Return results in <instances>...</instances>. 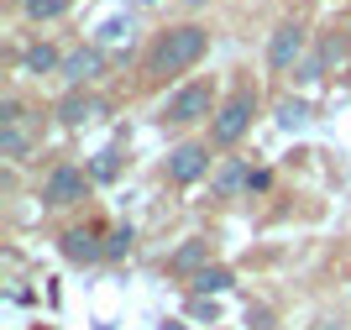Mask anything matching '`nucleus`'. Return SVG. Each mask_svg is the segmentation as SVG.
Returning a JSON list of instances; mask_svg holds the SVG:
<instances>
[{"label":"nucleus","mask_w":351,"mask_h":330,"mask_svg":"<svg viewBox=\"0 0 351 330\" xmlns=\"http://www.w3.org/2000/svg\"><path fill=\"white\" fill-rule=\"evenodd\" d=\"M210 53V32L205 27H168L158 43L147 47V79H162V73H184L194 69L199 58Z\"/></svg>","instance_id":"f257e3e1"},{"label":"nucleus","mask_w":351,"mask_h":330,"mask_svg":"<svg viewBox=\"0 0 351 330\" xmlns=\"http://www.w3.org/2000/svg\"><path fill=\"white\" fill-rule=\"evenodd\" d=\"M252 115H257V89L252 84H236L231 100L215 110V121H210V147H236L241 137H247Z\"/></svg>","instance_id":"f03ea898"},{"label":"nucleus","mask_w":351,"mask_h":330,"mask_svg":"<svg viewBox=\"0 0 351 330\" xmlns=\"http://www.w3.org/2000/svg\"><path fill=\"white\" fill-rule=\"evenodd\" d=\"M205 115H215V89L205 84V79H194V84H184L178 95H168V105H162V126H194V121H205Z\"/></svg>","instance_id":"7ed1b4c3"},{"label":"nucleus","mask_w":351,"mask_h":330,"mask_svg":"<svg viewBox=\"0 0 351 330\" xmlns=\"http://www.w3.org/2000/svg\"><path fill=\"white\" fill-rule=\"evenodd\" d=\"M84 189H89L84 168H73V163H58V168L47 173V184H43V204H47V210L79 204V200H84Z\"/></svg>","instance_id":"20e7f679"},{"label":"nucleus","mask_w":351,"mask_h":330,"mask_svg":"<svg viewBox=\"0 0 351 330\" xmlns=\"http://www.w3.org/2000/svg\"><path fill=\"white\" fill-rule=\"evenodd\" d=\"M299 58H304V27L299 21H278L273 37H267V63L278 73H289V69H299Z\"/></svg>","instance_id":"39448f33"},{"label":"nucleus","mask_w":351,"mask_h":330,"mask_svg":"<svg viewBox=\"0 0 351 330\" xmlns=\"http://www.w3.org/2000/svg\"><path fill=\"white\" fill-rule=\"evenodd\" d=\"M210 173V142H178L168 152V178L173 184H199Z\"/></svg>","instance_id":"423d86ee"},{"label":"nucleus","mask_w":351,"mask_h":330,"mask_svg":"<svg viewBox=\"0 0 351 330\" xmlns=\"http://www.w3.org/2000/svg\"><path fill=\"white\" fill-rule=\"evenodd\" d=\"M0 152H5V158H27V152H32V131H27V110H21V100L0 105Z\"/></svg>","instance_id":"0eeeda50"},{"label":"nucleus","mask_w":351,"mask_h":330,"mask_svg":"<svg viewBox=\"0 0 351 330\" xmlns=\"http://www.w3.org/2000/svg\"><path fill=\"white\" fill-rule=\"evenodd\" d=\"M105 73V53L100 47H73V53H63V69H58V79L69 89H84V84H95Z\"/></svg>","instance_id":"6e6552de"},{"label":"nucleus","mask_w":351,"mask_h":330,"mask_svg":"<svg viewBox=\"0 0 351 330\" xmlns=\"http://www.w3.org/2000/svg\"><path fill=\"white\" fill-rule=\"evenodd\" d=\"M105 115V100L100 95H89V89H69L58 100V121L63 126H89V121H100Z\"/></svg>","instance_id":"1a4fd4ad"},{"label":"nucleus","mask_w":351,"mask_h":330,"mask_svg":"<svg viewBox=\"0 0 351 330\" xmlns=\"http://www.w3.org/2000/svg\"><path fill=\"white\" fill-rule=\"evenodd\" d=\"M63 257H69V262H100L105 257V241L95 236V231L73 226V231H63Z\"/></svg>","instance_id":"9d476101"},{"label":"nucleus","mask_w":351,"mask_h":330,"mask_svg":"<svg viewBox=\"0 0 351 330\" xmlns=\"http://www.w3.org/2000/svg\"><path fill=\"white\" fill-rule=\"evenodd\" d=\"M231 283H236V273H231V268H199V273L189 278L194 299H210V294H226Z\"/></svg>","instance_id":"9b49d317"},{"label":"nucleus","mask_w":351,"mask_h":330,"mask_svg":"<svg viewBox=\"0 0 351 330\" xmlns=\"http://www.w3.org/2000/svg\"><path fill=\"white\" fill-rule=\"evenodd\" d=\"M21 69H27V73H58V69H63V58H58V47L32 43L27 53H21Z\"/></svg>","instance_id":"f8f14e48"},{"label":"nucleus","mask_w":351,"mask_h":330,"mask_svg":"<svg viewBox=\"0 0 351 330\" xmlns=\"http://www.w3.org/2000/svg\"><path fill=\"white\" fill-rule=\"evenodd\" d=\"M241 184H252V168H247L241 158H236V163H226V168L215 173V194H220V200H231V194H236Z\"/></svg>","instance_id":"ddd939ff"},{"label":"nucleus","mask_w":351,"mask_h":330,"mask_svg":"<svg viewBox=\"0 0 351 330\" xmlns=\"http://www.w3.org/2000/svg\"><path fill=\"white\" fill-rule=\"evenodd\" d=\"M116 173H121V147H105L100 158L89 163V178H95V184H110Z\"/></svg>","instance_id":"4468645a"},{"label":"nucleus","mask_w":351,"mask_h":330,"mask_svg":"<svg viewBox=\"0 0 351 330\" xmlns=\"http://www.w3.org/2000/svg\"><path fill=\"white\" fill-rule=\"evenodd\" d=\"M199 262H205V241H189V246H178L173 257H168V268H173V273H189Z\"/></svg>","instance_id":"2eb2a0df"},{"label":"nucleus","mask_w":351,"mask_h":330,"mask_svg":"<svg viewBox=\"0 0 351 330\" xmlns=\"http://www.w3.org/2000/svg\"><path fill=\"white\" fill-rule=\"evenodd\" d=\"M132 37V16H110L100 27V37H95V47H105V43H126Z\"/></svg>","instance_id":"dca6fc26"},{"label":"nucleus","mask_w":351,"mask_h":330,"mask_svg":"<svg viewBox=\"0 0 351 330\" xmlns=\"http://www.w3.org/2000/svg\"><path fill=\"white\" fill-rule=\"evenodd\" d=\"M304 121H309V105H304V100H283V105H278V126L293 131V126H304Z\"/></svg>","instance_id":"f3484780"},{"label":"nucleus","mask_w":351,"mask_h":330,"mask_svg":"<svg viewBox=\"0 0 351 330\" xmlns=\"http://www.w3.org/2000/svg\"><path fill=\"white\" fill-rule=\"evenodd\" d=\"M132 241H136V231L132 226H116V231H110V241H105V257H126Z\"/></svg>","instance_id":"a211bd4d"},{"label":"nucleus","mask_w":351,"mask_h":330,"mask_svg":"<svg viewBox=\"0 0 351 330\" xmlns=\"http://www.w3.org/2000/svg\"><path fill=\"white\" fill-rule=\"evenodd\" d=\"M69 11V0H27V16L32 21H53V16Z\"/></svg>","instance_id":"6ab92c4d"},{"label":"nucleus","mask_w":351,"mask_h":330,"mask_svg":"<svg viewBox=\"0 0 351 330\" xmlns=\"http://www.w3.org/2000/svg\"><path fill=\"white\" fill-rule=\"evenodd\" d=\"M346 53H351V32H346V37H336V32H330V37L320 43V58H325V63H341Z\"/></svg>","instance_id":"aec40b11"},{"label":"nucleus","mask_w":351,"mask_h":330,"mask_svg":"<svg viewBox=\"0 0 351 330\" xmlns=\"http://www.w3.org/2000/svg\"><path fill=\"white\" fill-rule=\"evenodd\" d=\"M320 69H325V58H304V63L293 69V79H299V84H315V79H320Z\"/></svg>","instance_id":"412c9836"},{"label":"nucleus","mask_w":351,"mask_h":330,"mask_svg":"<svg viewBox=\"0 0 351 330\" xmlns=\"http://www.w3.org/2000/svg\"><path fill=\"white\" fill-rule=\"evenodd\" d=\"M189 315H194V320H210V325H215V299H194V304H189Z\"/></svg>","instance_id":"4be33fe9"},{"label":"nucleus","mask_w":351,"mask_h":330,"mask_svg":"<svg viewBox=\"0 0 351 330\" xmlns=\"http://www.w3.org/2000/svg\"><path fill=\"white\" fill-rule=\"evenodd\" d=\"M320 330H341V320H330V315H325V320H320Z\"/></svg>","instance_id":"5701e85b"},{"label":"nucleus","mask_w":351,"mask_h":330,"mask_svg":"<svg viewBox=\"0 0 351 330\" xmlns=\"http://www.w3.org/2000/svg\"><path fill=\"white\" fill-rule=\"evenodd\" d=\"M162 330H184V325H162Z\"/></svg>","instance_id":"b1692460"},{"label":"nucleus","mask_w":351,"mask_h":330,"mask_svg":"<svg viewBox=\"0 0 351 330\" xmlns=\"http://www.w3.org/2000/svg\"><path fill=\"white\" fill-rule=\"evenodd\" d=\"M346 32H351V21H346Z\"/></svg>","instance_id":"393cba45"}]
</instances>
